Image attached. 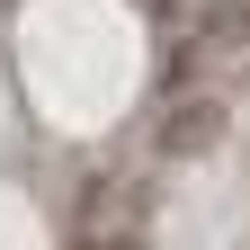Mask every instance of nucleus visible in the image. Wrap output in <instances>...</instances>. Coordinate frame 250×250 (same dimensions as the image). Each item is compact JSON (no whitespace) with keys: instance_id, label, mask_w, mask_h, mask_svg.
Segmentation results:
<instances>
[{"instance_id":"nucleus-1","label":"nucleus","mask_w":250,"mask_h":250,"mask_svg":"<svg viewBox=\"0 0 250 250\" xmlns=\"http://www.w3.org/2000/svg\"><path fill=\"white\" fill-rule=\"evenodd\" d=\"M214 134H224V99H188V107H170V125H161V161H188V152H206Z\"/></svg>"},{"instance_id":"nucleus-2","label":"nucleus","mask_w":250,"mask_h":250,"mask_svg":"<svg viewBox=\"0 0 250 250\" xmlns=\"http://www.w3.org/2000/svg\"><path fill=\"white\" fill-rule=\"evenodd\" d=\"M143 9H152V18H170V9H179V0H143Z\"/></svg>"}]
</instances>
